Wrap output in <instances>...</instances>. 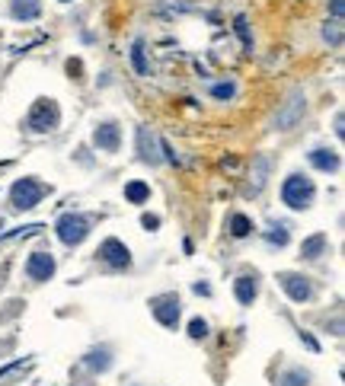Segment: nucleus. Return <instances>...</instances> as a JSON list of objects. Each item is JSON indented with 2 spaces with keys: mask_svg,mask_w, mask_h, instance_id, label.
I'll return each mask as SVG.
<instances>
[{
  "mask_svg": "<svg viewBox=\"0 0 345 386\" xmlns=\"http://www.w3.org/2000/svg\"><path fill=\"white\" fill-rule=\"evenodd\" d=\"M313 198H317V188H313V182L307 179V176L291 173L288 179H284V186H282V201H284L288 207H294V211H307V207L313 205Z\"/></svg>",
  "mask_w": 345,
  "mask_h": 386,
  "instance_id": "nucleus-1",
  "label": "nucleus"
},
{
  "mask_svg": "<svg viewBox=\"0 0 345 386\" xmlns=\"http://www.w3.org/2000/svg\"><path fill=\"white\" fill-rule=\"evenodd\" d=\"M58 122H61V109H58L55 99H35L32 112L26 115V131H32V134L55 131Z\"/></svg>",
  "mask_w": 345,
  "mask_h": 386,
  "instance_id": "nucleus-2",
  "label": "nucleus"
},
{
  "mask_svg": "<svg viewBox=\"0 0 345 386\" xmlns=\"http://www.w3.org/2000/svg\"><path fill=\"white\" fill-rule=\"evenodd\" d=\"M90 224H93V217H87V214H64L55 230L64 246H80L90 236Z\"/></svg>",
  "mask_w": 345,
  "mask_h": 386,
  "instance_id": "nucleus-3",
  "label": "nucleus"
},
{
  "mask_svg": "<svg viewBox=\"0 0 345 386\" xmlns=\"http://www.w3.org/2000/svg\"><path fill=\"white\" fill-rule=\"evenodd\" d=\"M49 192H51L49 186H42V182H35L32 176H29V179H20L10 188V201H13L16 211H29V207H35Z\"/></svg>",
  "mask_w": 345,
  "mask_h": 386,
  "instance_id": "nucleus-4",
  "label": "nucleus"
},
{
  "mask_svg": "<svg viewBox=\"0 0 345 386\" xmlns=\"http://www.w3.org/2000/svg\"><path fill=\"white\" fill-rule=\"evenodd\" d=\"M151 313L157 316V323L166 326V329H176V323H180V313H182L180 297H176V294L153 297V300H151Z\"/></svg>",
  "mask_w": 345,
  "mask_h": 386,
  "instance_id": "nucleus-5",
  "label": "nucleus"
},
{
  "mask_svg": "<svg viewBox=\"0 0 345 386\" xmlns=\"http://www.w3.org/2000/svg\"><path fill=\"white\" fill-rule=\"evenodd\" d=\"M301 115H304V93L294 90L288 96V103L282 105V112L275 115V128H282V131H291L297 122H301Z\"/></svg>",
  "mask_w": 345,
  "mask_h": 386,
  "instance_id": "nucleus-6",
  "label": "nucleus"
},
{
  "mask_svg": "<svg viewBox=\"0 0 345 386\" xmlns=\"http://www.w3.org/2000/svg\"><path fill=\"white\" fill-rule=\"evenodd\" d=\"M96 255H99V262H106L109 269H118V271L132 265V252H128V246L118 243V240H106Z\"/></svg>",
  "mask_w": 345,
  "mask_h": 386,
  "instance_id": "nucleus-7",
  "label": "nucleus"
},
{
  "mask_svg": "<svg viewBox=\"0 0 345 386\" xmlns=\"http://www.w3.org/2000/svg\"><path fill=\"white\" fill-rule=\"evenodd\" d=\"M278 281H282V288L288 290L291 297H294L297 304H304V300H313V284H310V278L294 275V271H284V275H278Z\"/></svg>",
  "mask_w": 345,
  "mask_h": 386,
  "instance_id": "nucleus-8",
  "label": "nucleus"
},
{
  "mask_svg": "<svg viewBox=\"0 0 345 386\" xmlns=\"http://www.w3.org/2000/svg\"><path fill=\"white\" fill-rule=\"evenodd\" d=\"M26 275L29 281H49L51 275H55V259H51L49 252H32L26 262Z\"/></svg>",
  "mask_w": 345,
  "mask_h": 386,
  "instance_id": "nucleus-9",
  "label": "nucleus"
},
{
  "mask_svg": "<svg viewBox=\"0 0 345 386\" xmlns=\"http://www.w3.org/2000/svg\"><path fill=\"white\" fill-rule=\"evenodd\" d=\"M93 141H96V147H103V150L115 153V150H118V141H122V134H118V124H115V122L96 124V131H93Z\"/></svg>",
  "mask_w": 345,
  "mask_h": 386,
  "instance_id": "nucleus-10",
  "label": "nucleus"
},
{
  "mask_svg": "<svg viewBox=\"0 0 345 386\" xmlns=\"http://www.w3.org/2000/svg\"><path fill=\"white\" fill-rule=\"evenodd\" d=\"M10 16H13V20H23V22L39 20L42 4L39 0H10Z\"/></svg>",
  "mask_w": 345,
  "mask_h": 386,
  "instance_id": "nucleus-11",
  "label": "nucleus"
},
{
  "mask_svg": "<svg viewBox=\"0 0 345 386\" xmlns=\"http://www.w3.org/2000/svg\"><path fill=\"white\" fill-rule=\"evenodd\" d=\"M234 294H237V300H240L243 307H249L259 297V281H256V275L249 278V275H243V278H237V284H234Z\"/></svg>",
  "mask_w": 345,
  "mask_h": 386,
  "instance_id": "nucleus-12",
  "label": "nucleus"
},
{
  "mask_svg": "<svg viewBox=\"0 0 345 386\" xmlns=\"http://www.w3.org/2000/svg\"><path fill=\"white\" fill-rule=\"evenodd\" d=\"M138 153H141V160H144V163H153V166L160 163L157 138H153V134L147 131V128H141V131H138Z\"/></svg>",
  "mask_w": 345,
  "mask_h": 386,
  "instance_id": "nucleus-13",
  "label": "nucleus"
},
{
  "mask_svg": "<svg viewBox=\"0 0 345 386\" xmlns=\"http://www.w3.org/2000/svg\"><path fill=\"white\" fill-rule=\"evenodd\" d=\"M310 163L317 166V169H323V173H336L339 169V153L330 150V147H317V150H310Z\"/></svg>",
  "mask_w": 345,
  "mask_h": 386,
  "instance_id": "nucleus-14",
  "label": "nucleus"
},
{
  "mask_svg": "<svg viewBox=\"0 0 345 386\" xmlns=\"http://www.w3.org/2000/svg\"><path fill=\"white\" fill-rule=\"evenodd\" d=\"M326 246H330V240H326L323 233L310 236V240H304V246H301V252L307 255V259H320V255L326 252Z\"/></svg>",
  "mask_w": 345,
  "mask_h": 386,
  "instance_id": "nucleus-15",
  "label": "nucleus"
},
{
  "mask_svg": "<svg viewBox=\"0 0 345 386\" xmlns=\"http://www.w3.org/2000/svg\"><path fill=\"white\" fill-rule=\"evenodd\" d=\"M125 198L132 201V205H141V201L151 198V186L147 182H128L125 186Z\"/></svg>",
  "mask_w": 345,
  "mask_h": 386,
  "instance_id": "nucleus-16",
  "label": "nucleus"
},
{
  "mask_svg": "<svg viewBox=\"0 0 345 386\" xmlns=\"http://www.w3.org/2000/svg\"><path fill=\"white\" fill-rule=\"evenodd\" d=\"M253 230V221H249L246 214H230V233L234 236H246Z\"/></svg>",
  "mask_w": 345,
  "mask_h": 386,
  "instance_id": "nucleus-17",
  "label": "nucleus"
},
{
  "mask_svg": "<svg viewBox=\"0 0 345 386\" xmlns=\"http://www.w3.org/2000/svg\"><path fill=\"white\" fill-rule=\"evenodd\" d=\"M132 61H134V70H138V74H147V61H144V45H141V41H134V49H132Z\"/></svg>",
  "mask_w": 345,
  "mask_h": 386,
  "instance_id": "nucleus-18",
  "label": "nucleus"
},
{
  "mask_svg": "<svg viewBox=\"0 0 345 386\" xmlns=\"http://www.w3.org/2000/svg\"><path fill=\"white\" fill-rule=\"evenodd\" d=\"M237 93V83H218V86H211V96L218 99H230Z\"/></svg>",
  "mask_w": 345,
  "mask_h": 386,
  "instance_id": "nucleus-19",
  "label": "nucleus"
},
{
  "mask_svg": "<svg viewBox=\"0 0 345 386\" xmlns=\"http://www.w3.org/2000/svg\"><path fill=\"white\" fill-rule=\"evenodd\" d=\"M189 335H192L195 342H199V338H205L208 335V323H205V319H192V323H189Z\"/></svg>",
  "mask_w": 345,
  "mask_h": 386,
  "instance_id": "nucleus-20",
  "label": "nucleus"
},
{
  "mask_svg": "<svg viewBox=\"0 0 345 386\" xmlns=\"http://www.w3.org/2000/svg\"><path fill=\"white\" fill-rule=\"evenodd\" d=\"M323 35H326V41H332V45H339V41H342V29H339V22H326Z\"/></svg>",
  "mask_w": 345,
  "mask_h": 386,
  "instance_id": "nucleus-21",
  "label": "nucleus"
},
{
  "mask_svg": "<svg viewBox=\"0 0 345 386\" xmlns=\"http://www.w3.org/2000/svg\"><path fill=\"white\" fill-rule=\"evenodd\" d=\"M237 32L243 35V41H246V49H249V45H253V39H249V29H246V20H243V16H237Z\"/></svg>",
  "mask_w": 345,
  "mask_h": 386,
  "instance_id": "nucleus-22",
  "label": "nucleus"
},
{
  "mask_svg": "<svg viewBox=\"0 0 345 386\" xmlns=\"http://www.w3.org/2000/svg\"><path fill=\"white\" fill-rule=\"evenodd\" d=\"M330 10H332V16H336V20H339V16H342V0H332V4H330Z\"/></svg>",
  "mask_w": 345,
  "mask_h": 386,
  "instance_id": "nucleus-23",
  "label": "nucleus"
},
{
  "mask_svg": "<svg viewBox=\"0 0 345 386\" xmlns=\"http://www.w3.org/2000/svg\"><path fill=\"white\" fill-rule=\"evenodd\" d=\"M144 227H160V217H153V214H144Z\"/></svg>",
  "mask_w": 345,
  "mask_h": 386,
  "instance_id": "nucleus-24",
  "label": "nucleus"
},
{
  "mask_svg": "<svg viewBox=\"0 0 345 386\" xmlns=\"http://www.w3.org/2000/svg\"><path fill=\"white\" fill-rule=\"evenodd\" d=\"M61 4H68V0H61Z\"/></svg>",
  "mask_w": 345,
  "mask_h": 386,
  "instance_id": "nucleus-25",
  "label": "nucleus"
}]
</instances>
